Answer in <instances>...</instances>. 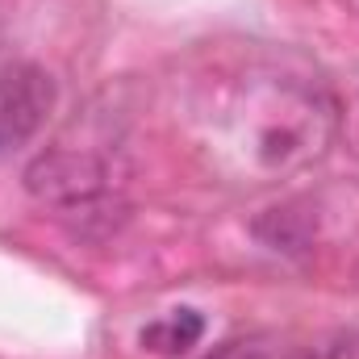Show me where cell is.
<instances>
[{
	"label": "cell",
	"instance_id": "1",
	"mask_svg": "<svg viewBox=\"0 0 359 359\" xmlns=\"http://www.w3.org/2000/svg\"><path fill=\"white\" fill-rule=\"evenodd\" d=\"M55 109V80L38 63L0 67V155L25 147Z\"/></svg>",
	"mask_w": 359,
	"mask_h": 359
},
{
	"label": "cell",
	"instance_id": "2",
	"mask_svg": "<svg viewBox=\"0 0 359 359\" xmlns=\"http://www.w3.org/2000/svg\"><path fill=\"white\" fill-rule=\"evenodd\" d=\"M104 184H109V172L88 151H46L25 168V192L63 209L92 205L104 192Z\"/></svg>",
	"mask_w": 359,
	"mask_h": 359
},
{
	"label": "cell",
	"instance_id": "3",
	"mask_svg": "<svg viewBox=\"0 0 359 359\" xmlns=\"http://www.w3.org/2000/svg\"><path fill=\"white\" fill-rule=\"evenodd\" d=\"M201 334H205V318L196 309H172L168 318L142 326L138 343L147 351H155V355H184V351H192L201 343Z\"/></svg>",
	"mask_w": 359,
	"mask_h": 359
},
{
	"label": "cell",
	"instance_id": "4",
	"mask_svg": "<svg viewBox=\"0 0 359 359\" xmlns=\"http://www.w3.org/2000/svg\"><path fill=\"white\" fill-rule=\"evenodd\" d=\"M209 359H268V351L255 347V343H226L217 355H209Z\"/></svg>",
	"mask_w": 359,
	"mask_h": 359
}]
</instances>
